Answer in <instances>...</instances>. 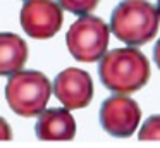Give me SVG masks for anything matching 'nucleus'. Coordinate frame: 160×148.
I'll return each mask as SVG.
<instances>
[{"label":"nucleus","instance_id":"obj_1","mask_svg":"<svg viewBox=\"0 0 160 148\" xmlns=\"http://www.w3.org/2000/svg\"><path fill=\"white\" fill-rule=\"evenodd\" d=\"M98 74L107 89L129 95L146 86L150 79V62L145 54L134 47L114 48L102 57Z\"/></svg>","mask_w":160,"mask_h":148},{"label":"nucleus","instance_id":"obj_5","mask_svg":"<svg viewBox=\"0 0 160 148\" xmlns=\"http://www.w3.org/2000/svg\"><path fill=\"white\" fill-rule=\"evenodd\" d=\"M62 23V5L53 0H26L21 9V26L35 40L55 36Z\"/></svg>","mask_w":160,"mask_h":148},{"label":"nucleus","instance_id":"obj_4","mask_svg":"<svg viewBox=\"0 0 160 148\" xmlns=\"http://www.w3.org/2000/svg\"><path fill=\"white\" fill-rule=\"evenodd\" d=\"M110 26L100 17L81 16L71 24L66 34L67 50L79 62H97L107 54Z\"/></svg>","mask_w":160,"mask_h":148},{"label":"nucleus","instance_id":"obj_9","mask_svg":"<svg viewBox=\"0 0 160 148\" xmlns=\"http://www.w3.org/2000/svg\"><path fill=\"white\" fill-rule=\"evenodd\" d=\"M28 45L19 34H0V74L12 76L22 69L28 60Z\"/></svg>","mask_w":160,"mask_h":148},{"label":"nucleus","instance_id":"obj_11","mask_svg":"<svg viewBox=\"0 0 160 148\" xmlns=\"http://www.w3.org/2000/svg\"><path fill=\"white\" fill-rule=\"evenodd\" d=\"M139 140H160V115H152L145 120L138 133Z\"/></svg>","mask_w":160,"mask_h":148},{"label":"nucleus","instance_id":"obj_10","mask_svg":"<svg viewBox=\"0 0 160 148\" xmlns=\"http://www.w3.org/2000/svg\"><path fill=\"white\" fill-rule=\"evenodd\" d=\"M59 3L62 5V9L69 10L78 16H86V14L93 12L97 9V5L100 3V0H59Z\"/></svg>","mask_w":160,"mask_h":148},{"label":"nucleus","instance_id":"obj_8","mask_svg":"<svg viewBox=\"0 0 160 148\" xmlns=\"http://www.w3.org/2000/svg\"><path fill=\"white\" fill-rule=\"evenodd\" d=\"M71 109L43 110L36 120V136L45 141H69L76 136V120Z\"/></svg>","mask_w":160,"mask_h":148},{"label":"nucleus","instance_id":"obj_7","mask_svg":"<svg viewBox=\"0 0 160 148\" xmlns=\"http://www.w3.org/2000/svg\"><path fill=\"white\" fill-rule=\"evenodd\" d=\"M53 93L67 109H84L93 100V79L83 69H64L53 81Z\"/></svg>","mask_w":160,"mask_h":148},{"label":"nucleus","instance_id":"obj_13","mask_svg":"<svg viewBox=\"0 0 160 148\" xmlns=\"http://www.w3.org/2000/svg\"><path fill=\"white\" fill-rule=\"evenodd\" d=\"M157 10H158V16H160V0H157Z\"/></svg>","mask_w":160,"mask_h":148},{"label":"nucleus","instance_id":"obj_3","mask_svg":"<svg viewBox=\"0 0 160 148\" xmlns=\"http://www.w3.org/2000/svg\"><path fill=\"white\" fill-rule=\"evenodd\" d=\"M53 86L40 71H19L9 76L5 84V98L14 114L21 117H35L45 110Z\"/></svg>","mask_w":160,"mask_h":148},{"label":"nucleus","instance_id":"obj_12","mask_svg":"<svg viewBox=\"0 0 160 148\" xmlns=\"http://www.w3.org/2000/svg\"><path fill=\"white\" fill-rule=\"evenodd\" d=\"M153 60H155V64H157V67L160 69V40L157 41V45H155V48H153Z\"/></svg>","mask_w":160,"mask_h":148},{"label":"nucleus","instance_id":"obj_2","mask_svg":"<svg viewBox=\"0 0 160 148\" xmlns=\"http://www.w3.org/2000/svg\"><path fill=\"white\" fill-rule=\"evenodd\" d=\"M158 10L146 0H122L110 16V29L131 47L146 45L158 31Z\"/></svg>","mask_w":160,"mask_h":148},{"label":"nucleus","instance_id":"obj_6","mask_svg":"<svg viewBox=\"0 0 160 148\" xmlns=\"http://www.w3.org/2000/svg\"><path fill=\"white\" fill-rule=\"evenodd\" d=\"M141 119V109L132 98L126 95H115L107 98L100 109V124L110 136L129 138L138 129Z\"/></svg>","mask_w":160,"mask_h":148}]
</instances>
